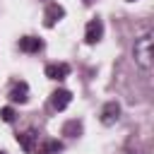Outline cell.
I'll list each match as a JSON object with an SVG mask.
<instances>
[{"label":"cell","instance_id":"5b68a950","mask_svg":"<svg viewBox=\"0 0 154 154\" xmlns=\"http://www.w3.org/2000/svg\"><path fill=\"white\" fill-rule=\"evenodd\" d=\"M29 99V84L26 82H14V87L10 89V101L12 103H26Z\"/></svg>","mask_w":154,"mask_h":154},{"label":"cell","instance_id":"8fae6325","mask_svg":"<svg viewBox=\"0 0 154 154\" xmlns=\"http://www.w3.org/2000/svg\"><path fill=\"white\" fill-rule=\"evenodd\" d=\"M79 130H82V123H79V120H70V123H65V128H63V135H70V137H75V135H79Z\"/></svg>","mask_w":154,"mask_h":154},{"label":"cell","instance_id":"7c38bea8","mask_svg":"<svg viewBox=\"0 0 154 154\" xmlns=\"http://www.w3.org/2000/svg\"><path fill=\"white\" fill-rule=\"evenodd\" d=\"M0 118H2L5 123H14V108H12V106L0 108Z\"/></svg>","mask_w":154,"mask_h":154},{"label":"cell","instance_id":"ba28073f","mask_svg":"<svg viewBox=\"0 0 154 154\" xmlns=\"http://www.w3.org/2000/svg\"><path fill=\"white\" fill-rule=\"evenodd\" d=\"M65 17V10H63V5H58V2H51L48 5V10H46V14H43V24L46 26H53L58 19H63Z\"/></svg>","mask_w":154,"mask_h":154},{"label":"cell","instance_id":"3957f363","mask_svg":"<svg viewBox=\"0 0 154 154\" xmlns=\"http://www.w3.org/2000/svg\"><path fill=\"white\" fill-rule=\"evenodd\" d=\"M101 36H103V22L101 19H89L87 22V34H84V38H87V43H96V41H101Z\"/></svg>","mask_w":154,"mask_h":154},{"label":"cell","instance_id":"52a82bcc","mask_svg":"<svg viewBox=\"0 0 154 154\" xmlns=\"http://www.w3.org/2000/svg\"><path fill=\"white\" fill-rule=\"evenodd\" d=\"M36 140H38V132L31 128V130H26V132H19L17 135V142L22 144V149L26 152V154H34V144H36Z\"/></svg>","mask_w":154,"mask_h":154},{"label":"cell","instance_id":"7a4b0ae2","mask_svg":"<svg viewBox=\"0 0 154 154\" xmlns=\"http://www.w3.org/2000/svg\"><path fill=\"white\" fill-rule=\"evenodd\" d=\"M70 101H72V91H67V89H55L51 94V108L53 111H65L70 106Z\"/></svg>","mask_w":154,"mask_h":154},{"label":"cell","instance_id":"5bb4252c","mask_svg":"<svg viewBox=\"0 0 154 154\" xmlns=\"http://www.w3.org/2000/svg\"><path fill=\"white\" fill-rule=\"evenodd\" d=\"M0 154H5V152H0Z\"/></svg>","mask_w":154,"mask_h":154},{"label":"cell","instance_id":"30bf717a","mask_svg":"<svg viewBox=\"0 0 154 154\" xmlns=\"http://www.w3.org/2000/svg\"><path fill=\"white\" fill-rule=\"evenodd\" d=\"M63 152V142L60 140H46V144L38 149V154H60Z\"/></svg>","mask_w":154,"mask_h":154},{"label":"cell","instance_id":"277c9868","mask_svg":"<svg viewBox=\"0 0 154 154\" xmlns=\"http://www.w3.org/2000/svg\"><path fill=\"white\" fill-rule=\"evenodd\" d=\"M70 75V65L67 63H51L46 65V77L48 79H65Z\"/></svg>","mask_w":154,"mask_h":154},{"label":"cell","instance_id":"4fadbf2b","mask_svg":"<svg viewBox=\"0 0 154 154\" xmlns=\"http://www.w3.org/2000/svg\"><path fill=\"white\" fill-rule=\"evenodd\" d=\"M84 2H87V5H89V2H91V0H84Z\"/></svg>","mask_w":154,"mask_h":154},{"label":"cell","instance_id":"9a60e30c","mask_svg":"<svg viewBox=\"0 0 154 154\" xmlns=\"http://www.w3.org/2000/svg\"><path fill=\"white\" fill-rule=\"evenodd\" d=\"M130 2H132V0H130Z\"/></svg>","mask_w":154,"mask_h":154},{"label":"cell","instance_id":"9c48e42d","mask_svg":"<svg viewBox=\"0 0 154 154\" xmlns=\"http://www.w3.org/2000/svg\"><path fill=\"white\" fill-rule=\"evenodd\" d=\"M41 48H43V41L36 38V36H24V38H19V51H24V53H38Z\"/></svg>","mask_w":154,"mask_h":154},{"label":"cell","instance_id":"8992f818","mask_svg":"<svg viewBox=\"0 0 154 154\" xmlns=\"http://www.w3.org/2000/svg\"><path fill=\"white\" fill-rule=\"evenodd\" d=\"M118 116H120V106H118L116 101H108V103L101 108V123H103V125H113V123L118 120Z\"/></svg>","mask_w":154,"mask_h":154},{"label":"cell","instance_id":"6da1fadb","mask_svg":"<svg viewBox=\"0 0 154 154\" xmlns=\"http://www.w3.org/2000/svg\"><path fill=\"white\" fill-rule=\"evenodd\" d=\"M135 63L142 67V70H149L152 67V34H142L137 41H135Z\"/></svg>","mask_w":154,"mask_h":154}]
</instances>
